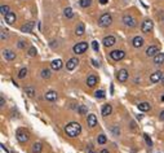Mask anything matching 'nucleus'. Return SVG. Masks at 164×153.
I'll use <instances>...</instances> for the list:
<instances>
[{
	"mask_svg": "<svg viewBox=\"0 0 164 153\" xmlns=\"http://www.w3.org/2000/svg\"><path fill=\"white\" fill-rule=\"evenodd\" d=\"M65 133L70 137H76L77 135H80V133H82V126H80V123H77V122H70L65 127Z\"/></svg>",
	"mask_w": 164,
	"mask_h": 153,
	"instance_id": "f257e3e1",
	"label": "nucleus"
},
{
	"mask_svg": "<svg viewBox=\"0 0 164 153\" xmlns=\"http://www.w3.org/2000/svg\"><path fill=\"white\" fill-rule=\"evenodd\" d=\"M112 22V17L110 16L109 13H103L102 16L100 17V20H98V25L101 26V27H109L110 25H111Z\"/></svg>",
	"mask_w": 164,
	"mask_h": 153,
	"instance_id": "f03ea898",
	"label": "nucleus"
},
{
	"mask_svg": "<svg viewBox=\"0 0 164 153\" xmlns=\"http://www.w3.org/2000/svg\"><path fill=\"white\" fill-rule=\"evenodd\" d=\"M87 49H88V43H85V42H80V43L75 44L73 48L74 53H76V55H82V53H84Z\"/></svg>",
	"mask_w": 164,
	"mask_h": 153,
	"instance_id": "7ed1b4c3",
	"label": "nucleus"
},
{
	"mask_svg": "<svg viewBox=\"0 0 164 153\" xmlns=\"http://www.w3.org/2000/svg\"><path fill=\"white\" fill-rule=\"evenodd\" d=\"M110 57L114 60V61H120V60H123L126 57V52L121 49H115L112 52H110Z\"/></svg>",
	"mask_w": 164,
	"mask_h": 153,
	"instance_id": "20e7f679",
	"label": "nucleus"
},
{
	"mask_svg": "<svg viewBox=\"0 0 164 153\" xmlns=\"http://www.w3.org/2000/svg\"><path fill=\"white\" fill-rule=\"evenodd\" d=\"M141 29H142V31L147 34V32H150L151 30L154 29V22H153L151 20H146V21H144V22H142Z\"/></svg>",
	"mask_w": 164,
	"mask_h": 153,
	"instance_id": "39448f33",
	"label": "nucleus"
},
{
	"mask_svg": "<svg viewBox=\"0 0 164 153\" xmlns=\"http://www.w3.org/2000/svg\"><path fill=\"white\" fill-rule=\"evenodd\" d=\"M123 23L126 26H128V27H135V26L137 25L136 20L133 18L132 16H124L123 17Z\"/></svg>",
	"mask_w": 164,
	"mask_h": 153,
	"instance_id": "423d86ee",
	"label": "nucleus"
},
{
	"mask_svg": "<svg viewBox=\"0 0 164 153\" xmlns=\"http://www.w3.org/2000/svg\"><path fill=\"white\" fill-rule=\"evenodd\" d=\"M102 42H103V46H105V47H112L116 43V38L112 37V35H109V37L103 38Z\"/></svg>",
	"mask_w": 164,
	"mask_h": 153,
	"instance_id": "0eeeda50",
	"label": "nucleus"
},
{
	"mask_svg": "<svg viewBox=\"0 0 164 153\" xmlns=\"http://www.w3.org/2000/svg\"><path fill=\"white\" fill-rule=\"evenodd\" d=\"M159 52L160 51H159V48H158L156 46H150L147 49H146V55H147L149 57H155Z\"/></svg>",
	"mask_w": 164,
	"mask_h": 153,
	"instance_id": "6e6552de",
	"label": "nucleus"
},
{
	"mask_svg": "<svg viewBox=\"0 0 164 153\" xmlns=\"http://www.w3.org/2000/svg\"><path fill=\"white\" fill-rule=\"evenodd\" d=\"M17 140H18L20 143H26L29 140V134L23 130H20L18 133H17Z\"/></svg>",
	"mask_w": 164,
	"mask_h": 153,
	"instance_id": "1a4fd4ad",
	"label": "nucleus"
},
{
	"mask_svg": "<svg viewBox=\"0 0 164 153\" xmlns=\"http://www.w3.org/2000/svg\"><path fill=\"white\" fill-rule=\"evenodd\" d=\"M162 79H163V73L160 70L153 73L151 74V77H150V82L151 83H156V82H159V80H162Z\"/></svg>",
	"mask_w": 164,
	"mask_h": 153,
	"instance_id": "9d476101",
	"label": "nucleus"
},
{
	"mask_svg": "<svg viewBox=\"0 0 164 153\" xmlns=\"http://www.w3.org/2000/svg\"><path fill=\"white\" fill-rule=\"evenodd\" d=\"M3 57L5 60H8V61H13V60L16 59V53L10 49H4L3 51Z\"/></svg>",
	"mask_w": 164,
	"mask_h": 153,
	"instance_id": "9b49d317",
	"label": "nucleus"
},
{
	"mask_svg": "<svg viewBox=\"0 0 164 153\" xmlns=\"http://www.w3.org/2000/svg\"><path fill=\"white\" fill-rule=\"evenodd\" d=\"M116 78H118L119 82H126V80L128 79V71L126 70V69H121V70L118 71Z\"/></svg>",
	"mask_w": 164,
	"mask_h": 153,
	"instance_id": "f8f14e48",
	"label": "nucleus"
},
{
	"mask_svg": "<svg viewBox=\"0 0 164 153\" xmlns=\"http://www.w3.org/2000/svg\"><path fill=\"white\" fill-rule=\"evenodd\" d=\"M77 64H79V60H77L76 57H73V59H70L68 60V62H67V65H66V68H67V70H74L76 66H77Z\"/></svg>",
	"mask_w": 164,
	"mask_h": 153,
	"instance_id": "ddd939ff",
	"label": "nucleus"
},
{
	"mask_svg": "<svg viewBox=\"0 0 164 153\" xmlns=\"http://www.w3.org/2000/svg\"><path fill=\"white\" fill-rule=\"evenodd\" d=\"M34 26H35V22H34V21H30V22L25 23V25L21 27V31H22V32H30V31H32Z\"/></svg>",
	"mask_w": 164,
	"mask_h": 153,
	"instance_id": "4468645a",
	"label": "nucleus"
},
{
	"mask_svg": "<svg viewBox=\"0 0 164 153\" xmlns=\"http://www.w3.org/2000/svg\"><path fill=\"white\" fill-rule=\"evenodd\" d=\"M132 44L135 48H141L142 46H144V38L141 37H135L132 40Z\"/></svg>",
	"mask_w": 164,
	"mask_h": 153,
	"instance_id": "2eb2a0df",
	"label": "nucleus"
},
{
	"mask_svg": "<svg viewBox=\"0 0 164 153\" xmlns=\"http://www.w3.org/2000/svg\"><path fill=\"white\" fill-rule=\"evenodd\" d=\"M44 97H45V100H48V101H56L57 100V92L56 91H48L45 95H44Z\"/></svg>",
	"mask_w": 164,
	"mask_h": 153,
	"instance_id": "dca6fc26",
	"label": "nucleus"
},
{
	"mask_svg": "<svg viewBox=\"0 0 164 153\" xmlns=\"http://www.w3.org/2000/svg\"><path fill=\"white\" fill-rule=\"evenodd\" d=\"M87 123L89 127H94L97 125V117L96 114H89L88 118H87Z\"/></svg>",
	"mask_w": 164,
	"mask_h": 153,
	"instance_id": "f3484780",
	"label": "nucleus"
},
{
	"mask_svg": "<svg viewBox=\"0 0 164 153\" xmlns=\"http://www.w3.org/2000/svg\"><path fill=\"white\" fill-rule=\"evenodd\" d=\"M111 112H112V106L110 105V104H106V105L102 106V112H101V114H102L103 117H107V116L111 114Z\"/></svg>",
	"mask_w": 164,
	"mask_h": 153,
	"instance_id": "a211bd4d",
	"label": "nucleus"
},
{
	"mask_svg": "<svg viewBox=\"0 0 164 153\" xmlns=\"http://www.w3.org/2000/svg\"><path fill=\"white\" fill-rule=\"evenodd\" d=\"M50 68H52L53 70H59V69L62 68V61L61 60H53V61L50 62Z\"/></svg>",
	"mask_w": 164,
	"mask_h": 153,
	"instance_id": "6ab92c4d",
	"label": "nucleus"
},
{
	"mask_svg": "<svg viewBox=\"0 0 164 153\" xmlns=\"http://www.w3.org/2000/svg\"><path fill=\"white\" fill-rule=\"evenodd\" d=\"M96 83H97V77L96 75H89L87 78V85H88V87H94V86H96Z\"/></svg>",
	"mask_w": 164,
	"mask_h": 153,
	"instance_id": "aec40b11",
	"label": "nucleus"
},
{
	"mask_svg": "<svg viewBox=\"0 0 164 153\" xmlns=\"http://www.w3.org/2000/svg\"><path fill=\"white\" fill-rule=\"evenodd\" d=\"M154 62L155 64H163L164 62V53H162V52L158 53V55L154 57Z\"/></svg>",
	"mask_w": 164,
	"mask_h": 153,
	"instance_id": "412c9836",
	"label": "nucleus"
},
{
	"mask_svg": "<svg viewBox=\"0 0 164 153\" xmlns=\"http://www.w3.org/2000/svg\"><path fill=\"white\" fill-rule=\"evenodd\" d=\"M5 21H7V23H9V25H12V23L14 22V21H16V14L14 13H8L7 16H5Z\"/></svg>",
	"mask_w": 164,
	"mask_h": 153,
	"instance_id": "4be33fe9",
	"label": "nucleus"
},
{
	"mask_svg": "<svg viewBox=\"0 0 164 153\" xmlns=\"http://www.w3.org/2000/svg\"><path fill=\"white\" fill-rule=\"evenodd\" d=\"M84 23H82V22H80L79 23V25H77L76 26V30H75V34L76 35H79V37H80V35H83V34H84Z\"/></svg>",
	"mask_w": 164,
	"mask_h": 153,
	"instance_id": "5701e85b",
	"label": "nucleus"
},
{
	"mask_svg": "<svg viewBox=\"0 0 164 153\" xmlns=\"http://www.w3.org/2000/svg\"><path fill=\"white\" fill-rule=\"evenodd\" d=\"M137 106H138V109L142 110V112H147V110L150 109V104L149 103H140Z\"/></svg>",
	"mask_w": 164,
	"mask_h": 153,
	"instance_id": "b1692460",
	"label": "nucleus"
},
{
	"mask_svg": "<svg viewBox=\"0 0 164 153\" xmlns=\"http://www.w3.org/2000/svg\"><path fill=\"white\" fill-rule=\"evenodd\" d=\"M41 149H43L41 143H35L34 145H32V153H40Z\"/></svg>",
	"mask_w": 164,
	"mask_h": 153,
	"instance_id": "393cba45",
	"label": "nucleus"
},
{
	"mask_svg": "<svg viewBox=\"0 0 164 153\" xmlns=\"http://www.w3.org/2000/svg\"><path fill=\"white\" fill-rule=\"evenodd\" d=\"M64 14H65V17H67V18H73V16H74V13H73V9H71L70 7H68V8H65V11H64Z\"/></svg>",
	"mask_w": 164,
	"mask_h": 153,
	"instance_id": "a878e982",
	"label": "nucleus"
},
{
	"mask_svg": "<svg viewBox=\"0 0 164 153\" xmlns=\"http://www.w3.org/2000/svg\"><path fill=\"white\" fill-rule=\"evenodd\" d=\"M79 4H80V7H83V8H88L89 5L92 4V0H80Z\"/></svg>",
	"mask_w": 164,
	"mask_h": 153,
	"instance_id": "bb28decb",
	"label": "nucleus"
},
{
	"mask_svg": "<svg viewBox=\"0 0 164 153\" xmlns=\"http://www.w3.org/2000/svg\"><path fill=\"white\" fill-rule=\"evenodd\" d=\"M77 113H79V114H87V113H88V108L85 105H80L79 108H77Z\"/></svg>",
	"mask_w": 164,
	"mask_h": 153,
	"instance_id": "cd10ccee",
	"label": "nucleus"
},
{
	"mask_svg": "<svg viewBox=\"0 0 164 153\" xmlns=\"http://www.w3.org/2000/svg\"><path fill=\"white\" fill-rule=\"evenodd\" d=\"M0 11H1V14H3V16H7L8 13H10V9H9V7H8V5H1Z\"/></svg>",
	"mask_w": 164,
	"mask_h": 153,
	"instance_id": "c85d7f7f",
	"label": "nucleus"
},
{
	"mask_svg": "<svg viewBox=\"0 0 164 153\" xmlns=\"http://www.w3.org/2000/svg\"><path fill=\"white\" fill-rule=\"evenodd\" d=\"M94 96H96L97 99H103L105 97V91H103V90H98V91L94 92Z\"/></svg>",
	"mask_w": 164,
	"mask_h": 153,
	"instance_id": "c756f323",
	"label": "nucleus"
},
{
	"mask_svg": "<svg viewBox=\"0 0 164 153\" xmlns=\"http://www.w3.org/2000/svg\"><path fill=\"white\" fill-rule=\"evenodd\" d=\"M25 92H26V94H27V96H29V97H32V96L35 95V90L32 88V87H27V88L25 90Z\"/></svg>",
	"mask_w": 164,
	"mask_h": 153,
	"instance_id": "7c9ffc66",
	"label": "nucleus"
},
{
	"mask_svg": "<svg viewBox=\"0 0 164 153\" xmlns=\"http://www.w3.org/2000/svg\"><path fill=\"white\" fill-rule=\"evenodd\" d=\"M97 142H98V144H106L107 139H106V136H105V135H98V137H97Z\"/></svg>",
	"mask_w": 164,
	"mask_h": 153,
	"instance_id": "2f4dec72",
	"label": "nucleus"
},
{
	"mask_svg": "<svg viewBox=\"0 0 164 153\" xmlns=\"http://www.w3.org/2000/svg\"><path fill=\"white\" fill-rule=\"evenodd\" d=\"M41 77H43L44 79H48V78L50 77V70H48V69H44V70L41 71Z\"/></svg>",
	"mask_w": 164,
	"mask_h": 153,
	"instance_id": "473e14b6",
	"label": "nucleus"
},
{
	"mask_svg": "<svg viewBox=\"0 0 164 153\" xmlns=\"http://www.w3.org/2000/svg\"><path fill=\"white\" fill-rule=\"evenodd\" d=\"M26 74H27V69H26V68L21 69L20 73H18V78H21V79H22V78H25V77H26Z\"/></svg>",
	"mask_w": 164,
	"mask_h": 153,
	"instance_id": "72a5a7b5",
	"label": "nucleus"
},
{
	"mask_svg": "<svg viewBox=\"0 0 164 153\" xmlns=\"http://www.w3.org/2000/svg\"><path fill=\"white\" fill-rule=\"evenodd\" d=\"M36 53H38V51H36V48H35V47H31L29 49V56H31V57L36 56Z\"/></svg>",
	"mask_w": 164,
	"mask_h": 153,
	"instance_id": "f704fd0d",
	"label": "nucleus"
},
{
	"mask_svg": "<svg viewBox=\"0 0 164 153\" xmlns=\"http://www.w3.org/2000/svg\"><path fill=\"white\" fill-rule=\"evenodd\" d=\"M144 137H145V140H146V144H147L149 147L153 145V142H151V139L149 137V135H147V134H145V135H144Z\"/></svg>",
	"mask_w": 164,
	"mask_h": 153,
	"instance_id": "c9c22d12",
	"label": "nucleus"
},
{
	"mask_svg": "<svg viewBox=\"0 0 164 153\" xmlns=\"http://www.w3.org/2000/svg\"><path fill=\"white\" fill-rule=\"evenodd\" d=\"M7 37H8V34H7V30H3V31H1V40L4 42L5 39H7Z\"/></svg>",
	"mask_w": 164,
	"mask_h": 153,
	"instance_id": "e433bc0d",
	"label": "nucleus"
},
{
	"mask_svg": "<svg viewBox=\"0 0 164 153\" xmlns=\"http://www.w3.org/2000/svg\"><path fill=\"white\" fill-rule=\"evenodd\" d=\"M92 48H93L94 51H98V48H100V47H98V43H97V42H92Z\"/></svg>",
	"mask_w": 164,
	"mask_h": 153,
	"instance_id": "4c0bfd02",
	"label": "nucleus"
},
{
	"mask_svg": "<svg viewBox=\"0 0 164 153\" xmlns=\"http://www.w3.org/2000/svg\"><path fill=\"white\" fill-rule=\"evenodd\" d=\"M0 153H8V151H7V149H5V147L3 145V144H1V145H0Z\"/></svg>",
	"mask_w": 164,
	"mask_h": 153,
	"instance_id": "58836bf2",
	"label": "nucleus"
},
{
	"mask_svg": "<svg viewBox=\"0 0 164 153\" xmlns=\"http://www.w3.org/2000/svg\"><path fill=\"white\" fill-rule=\"evenodd\" d=\"M18 47H20V48H25V47H26V42L21 40L20 43H18Z\"/></svg>",
	"mask_w": 164,
	"mask_h": 153,
	"instance_id": "ea45409f",
	"label": "nucleus"
},
{
	"mask_svg": "<svg viewBox=\"0 0 164 153\" xmlns=\"http://www.w3.org/2000/svg\"><path fill=\"white\" fill-rule=\"evenodd\" d=\"M159 118H160V121H164V110H163V112H160Z\"/></svg>",
	"mask_w": 164,
	"mask_h": 153,
	"instance_id": "a19ab883",
	"label": "nucleus"
},
{
	"mask_svg": "<svg viewBox=\"0 0 164 153\" xmlns=\"http://www.w3.org/2000/svg\"><path fill=\"white\" fill-rule=\"evenodd\" d=\"M0 103H1L0 104V106H4V97H3V96L0 97Z\"/></svg>",
	"mask_w": 164,
	"mask_h": 153,
	"instance_id": "79ce46f5",
	"label": "nucleus"
},
{
	"mask_svg": "<svg viewBox=\"0 0 164 153\" xmlns=\"http://www.w3.org/2000/svg\"><path fill=\"white\" fill-rule=\"evenodd\" d=\"M92 62H93V65H94V66H100V64H98V62L96 61V60H92Z\"/></svg>",
	"mask_w": 164,
	"mask_h": 153,
	"instance_id": "37998d69",
	"label": "nucleus"
},
{
	"mask_svg": "<svg viewBox=\"0 0 164 153\" xmlns=\"http://www.w3.org/2000/svg\"><path fill=\"white\" fill-rule=\"evenodd\" d=\"M107 1H109V0H100V3H101V4H106Z\"/></svg>",
	"mask_w": 164,
	"mask_h": 153,
	"instance_id": "c03bdc74",
	"label": "nucleus"
},
{
	"mask_svg": "<svg viewBox=\"0 0 164 153\" xmlns=\"http://www.w3.org/2000/svg\"><path fill=\"white\" fill-rule=\"evenodd\" d=\"M100 153H110L109 151H107V149H102V151H101Z\"/></svg>",
	"mask_w": 164,
	"mask_h": 153,
	"instance_id": "a18cd8bd",
	"label": "nucleus"
},
{
	"mask_svg": "<svg viewBox=\"0 0 164 153\" xmlns=\"http://www.w3.org/2000/svg\"><path fill=\"white\" fill-rule=\"evenodd\" d=\"M162 82H163V85H164V77H163V79H162Z\"/></svg>",
	"mask_w": 164,
	"mask_h": 153,
	"instance_id": "49530a36",
	"label": "nucleus"
},
{
	"mask_svg": "<svg viewBox=\"0 0 164 153\" xmlns=\"http://www.w3.org/2000/svg\"><path fill=\"white\" fill-rule=\"evenodd\" d=\"M162 100H163V101H164V95H163V97H162Z\"/></svg>",
	"mask_w": 164,
	"mask_h": 153,
	"instance_id": "de8ad7c7",
	"label": "nucleus"
},
{
	"mask_svg": "<svg viewBox=\"0 0 164 153\" xmlns=\"http://www.w3.org/2000/svg\"><path fill=\"white\" fill-rule=\"evenodd\" d=\"M89 153H94V152H89Z\"/></svg>",
	"mask_w": 164,
	"mask_h": 153,
	"instance_id": "09e8293b",
	"label": "nucleus"
}]
</instances>
